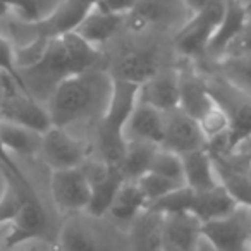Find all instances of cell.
I'll list each match as a JSON object with an SVG mask.
<instances>
[{
	"mask_svg": "<svg viewBox=\"0 0 251 251\" xmlns=\"http://www.w3.org/2000/svg\"><path fill=\"white\" fill-rule=\"evenodd\" d=\"M138 84L114 77L112 95L107 110L97 122V148L100 162L107 165H121L126 151L124 127L133 108L138 103Z\"/></svg>",
	"mask_w": 251,
	"mask_h": 251,
	"instance_id": "3957f363",
	"label": "cell"
},
{
	"mask_svg": "<svg viewBox=\"0 0 251 251\" xmlns=\"http://www.w3.org/2000/svg\"><path fill=\"white\" fill-rule=\"evenodd\" d=\"M165 131L160 148L169 150L172 153L186 155L196 150L208 148L205 136L201 133L198 121L186 114L182 108H174L171 112H165Z\"/></svg>",
	"mask_w": 251,
	"mask_h": 251,
	"instance_id": "8fae6325",
	"label": "cell"
},
{
	"mask_svg": "<svg viewBox=\"0 0 251 251\" xmlns=\"http://www.w3.org/2000/svg\"><path fill=\"white\" fill-rule=\"evenodd\" d=\"M84 171L91 184V200L84 213L91 219H101L108 215L115 195L126 182V177L117 165H107L103 162H100V165H97L93 171H88L86 167Z\"/></svg>",
	"mask_w": 251,
	"mask_h": 251,
	"instance_id": "9a60e30c",
	"label": "cell"
},
{
	"mask_svg": "<svg viewBox=\"0 0 251 251\" xmlns=\"http://www.w3.org/2000/svg\"><path fill=\"white\" fill-rule=\"evenodd\" d=\"M236 206L237 203L230 198V195L222 186H217L208 191H195L193 189L189 213L195 215L201 224H205L229 215Z\"/></svg>",
	"mask_w": 251,
	"mask_h": 251,
	"instance_id": "cb8c5ba5",
	"label": "cell"
},
{
	"mask_svg": "<svg viewBox=\"0 0 251 251\" xmlns=\"http://www.w3.org/2000/svg\"><path fill=\"white\" fill-rule=\"evenodd\" d=\"M148 208V201L143 196L141 189L134 181H126L121 186L119 193L115 195V200L112 203L108 215L114 220L122 224H129L140 215L143 210Z\"/></svg>",
	"mask_w": 251,
	"mask_h": 251,
	"instance_id": "484cf974",
	"label": "cell"
},
{
	"mask_svg": "<svg viewBox=\"0 0 251 251\" xmlns=\"http://www.w3.org/2000/svg\"><path fill=\"white\" fill-rule=\"evenodd\" d=\"M196 251H217V250L212 246V244L208 243V241L201 239V243L198 244V248H196Z\"/></svg>",
	"mask_w": 251,
	"mask_h": 251,
	"instance_id": "8d00e7d4",
	"label": "cell"
},
{
	"mask_svg": "<svg viewBox=\"0 0 251 251\" xmlns=\"http://www.w3.org/2000/svg\"><path fill=\"white\" fill-rule=\"evenodd\" d=\"M237 59H251V25L248 23L239 35L227 45L220 60H237ZM219 62V60H217Z\"/></svg>",
	"mask_w": 251,
	"mask_h": 251,
	"instance_id": "1f68e13d",
	"label": "cell"
},
{
	"mask_svg": "<svg viewBox=\"0 0 251 251\" xmlns=\"http://www.w3.org/2000/svg\"><path fill=\"white\" fill-rule=\"evenodd\" d=\"M136 184H138V188L141 189L143 196L147 198L148 206H150L151 203L158 201L160 198H164V196L171 195L172 191L179 189L181 186H184L176 181H171V179L164 177V176L155 174V172H147V174H143L136 181Z\"/></svg>",
	"mask_w": 251,
	"mask_h": 251,
	"instance_id": "f1b7e54d",
	"label": "cell"
},
{
	"mask_svg": "<svg viewBox=\"0 0 251 251\" xmlns=\"http://www.w3.org/2000/svg\"><path fill=\"white\" fill-rule=\"evenodd\" d=\"M212 73L224 79L230 81L237 88L251 93V59H237V60H219L212 62Z\"/></svg>",
	"mask_w": 251,
	"mask_h": 251,
	"instance_id": "83f0119b",
	"label": "cell"
},
{
	"mask_svg": "<svg viewBox=\"0 0 251 251\" xmlns=\"http://www.w3.org/2000/svg\"><path fill=\"white\" fill-rule=\"evenodd\" d=\"M201 234L217 251H250L251 208L237 205L229 215L203 224Z\"/></svg>",
	"mask_w": 251,
	"mask_h": 251,
	"instance_id": "52a82bcc",
	"label": "cell"
},
{
	"mask_svg": "<svg viewBox=\"0 0 251 251\" xmlns=\"http://www.w3.org/2000/svg\"><path fill=\"white\" fill-rule=\"evenodd\" d=\"M114 77L107 67L90 69L60 81L47 100L52 124L67 129L81 121H100L107 110Z\"/></svg>",
	"mask_w": 251,
	"mask_h": 251,
	"instance_id": "7a4b0ae2",
	"label": "cell"
},
{
	"mask_svg": "<svg viewBox=\"0 0 251 251\" xmlns=\"http://www.w3.org/2000/svg\"><path fill=\"white\" fill-rule=\"evenodd\" d=\"M50 171L83 167L90 157V147L64 127L52 126L42 138V151Z\"/></svg>",
	"mask_w": 251,
	"mask_h": 251,
	"instance_id": "9c48e42d",
	"label": "cell"
},
{
	"mask_svg": "<svg viewBox=\"0 0 251 251\" xmlns=\"http://www.w3.org/2000/svg\"><path fill=\"white\" fill-rule=\"evenodd\" d=\"M164 213L147 208L129 226V251H164L162 250Z\"/></svg>",
	"mask_w": 251,
	"mask_h": 251,
	"instance_id": "603a6c76",
	"label": "cell"
},
{
	"mask_svg": "<svg viewBox=\"0 0 251 251\" xmlns=\"http://www.w3.org/2000/svg\"><path fill=\"white\" fill-rule=\"evenodd\" d=\"M203 224L191 213H165L162 227L164 251H196L201 243Z\"/></svg>",
	"mask_w": 251,
	"mask_h": 251,
	"instance_id": "2e32d148",
	"label": "cell"
},
{
	"mask_svg": "<svg viewBox=\"0 0 251 251\" xmlns=\"http://www.w3.org/2000/svg\"><path fill=\"white\" fill-rule=\"evenodd\" d=\"M14 251H36L33 246H29V244H23V246H19V248H16Z\"/></svg>",
	"mask_w": 251,
	"mask_h": 251,
	"instance_id": "74e56055",
	"label": "cell"
},
{
	"mask_svg": "<svg viewBox=\"0 0 251 251\" xmlns=\"http://www.w3.org/2000/svg\"><path fill=\"white\" fill-rule=\"evenodd\" d=\"M182 174L184 186L195 191H208L220 186L219 176L215 171V162L208 148L196 150L182 155Z\"/></svg>",
	"mask_w": 251,
	"mask_h": 251,
	"instance_id": "7402d4cb",
	"label": "cell"
},
{
	"mask_svg": "<svg viewBox=\"0 0 251 251\" xmlns=\"http://www.w3.org/2000/svg\"><path fill=\"white\" fill-rule=\"evenodd\" d=\"M0 73L9 76L19 88L28 91L21 73H19L18 62H16V49L2 33H0Z\"/></svg>",
	"mask_w": 251,
	"mask_h": 251,
	"instance_id": "4dcf8cb0",
	"label": "cell"
},
{
	"mask_svg": "<svg viewBox=\"0 0 251 251\" xmlns=\"http://www.w3.org/2000/svg\"><path fill=\"white\" fill-rule=\"evenodd\" d=\"M182 60L184 62L177 67L179 108L200 121L215 105V100L208 90L206 77L196 69V64L188 59Z\"/></svg>",
	"mask_w": 251,
	"mask_h": 251,
	"instance_id": "4fadbf2b",
	"label": "cell"
},
{
	"mask_svg": "<svg viewBox=\"0 0 251 251\" xmlns=\"http://www.w3.org/2000/svg\"><path fill=\"white\" fill-rule=\"evenodd\" d=\"M226 11V0H213L203 11L191 14L179 28L176 35V49L182 59L195 62L200 57H206V49Z\"/></svg>",
	"mask_w": 251,
	"mask_h": 251,
	"instance_id": "8992f818",
	"label": "cell"
},
{
	"mask_svg": "<svg viewBox=\"0 0 251 251\" xmlns=\"http://www.w3.org/2000/svg\"><path fill=\"white\" fill-rule=\"evenodd\" d=\"M49 229L50 222L45 206L42 205L38 195H29L23 203L14 222L11 224L5 244L11 250H16L23 244H29L31 241L45 239Z\"/></svg>",
	"mask_w": 251,
	"mask_h": 251,
	"instance_id": "5bb4252c",
	"label": "cell"
},
{
	"mask_svg": "<svg viewBox=\"0 0 251 251\" xmlns=\"http://www.w3.org/2000/svg\"><path fill=\"white\" fill-rule=\"evenodd\" d=\"M246 19H248V23L251 25V4L246 5Z\"/></svg>",
	"mask_w": 251,
	"mask_h": 251,
	"instance_id": "f35d334b",
	"label": "cell"
},
{
	"mask_svg": "<svg viewBox=\"0 0 251 251\" xmlns=\"http://www.w3.org/2000/svg\"><path fill=\"white\" fill-rule=\"evenodd\" d=\"M0 167L7 169L9 172H12V174L18 176V177L26 179V176L23 174V171L18 167V164L14 162L12 155H11V153H7V150H5V148L2 147V143H0Z\"/></svg>",
	"mask_w": 251,
	"mask_h": 251,
	"instance_id": "836d02e7",
	"label": "cell"
},
{
	"mask_svg": "<svg viewBox=\"0 0 251 251\" xmlns=\"http://www.w3.org/2000/svg\"><path fill=\"white\" fill-rule=\"evenodd\" d=\"M95 4H97L95 0H62L59 7L43 21L31 23V25L21 21V25L33 33L31 42H38V40L40 42H50L57 36L74 31L84 19V16L93 9Z\"/></svg>",
	"mask_w": 251,
	"mask_h": 251,
	"instance_id": "30bf717a",
	"label": "cell"
},
{
	"mask_svg": "<svg viewBox=\"0 0 251 251\" xmlns=\"http://www.w3.org/2000/svg\"><path fill=\"white\" fill-rule=\"evenodd\" d=\"M148 172H155L158 176L176 181L179 184H184V174H182V158L181 155L172 153L169 150L158 147L155 151L153 158H151V165Z\"/></svg>",
	"mask_w": 251,
	"mask_h": 251,
	"instance_id": "f546056e",
	"label": "cell"
},
{
	"mask_svg": "<svg viewBox=\"0 0 251 251\" xmlns=\"http://www.w3.org/2000/svg\"><path fill=\"white\" fill-rule=\"evenodd\" d=\"M165 131V115L164 112L150 107L138 100L129 119L126 122L124 138L126 141H140L160 147Z\"/></svg>",
	"mask_w": 251,
	"mask_h": 251,
	"instance_id": "ac0fdd59",
	"label": "cell"
},
{
	"mask_svg": "<svg viewBox=\"0 0 251 251\" xmlns=\"http://www.w3.org/2000/svg\"><path fill=\"white\" fill-rule=\"evenodd\" d=\"M232 153H239V155H244V157H250L251 158V134L232 151Z\"/></svg>",
	"mask_w": 251,
	"mask_h": 251,
	"instance_id": "d590c367",
	"label": "cell"
},
{
	"mask_svg": "<svg viewBox=\"0 0 251 251\" xmlns=\"http://www.w3.org/2000/svg\"><path fill=\"white\" fill-rule=\"evenodd\" d=\"M237 2H239L241 5H244V7H246V5H250V4H251V0H237Z\"/></svg>",
	"mask_w": 251,
	"mask_h": 251,
	"instance_id": "ab89813d",
	"label": "cell"
},
{
	"mask_svg": "<svg viewBox=\"0 0 251 251\" xmlns=\"http://www.w3.org/2000/svg\"><path fill=\"white\" fill-rule=\"evenodd\" d=\"M250 251H251V243H250Z\"/></svg>",
	"mask_w": 251,
	"mask_h": 251,
	"instance_id": "b9f144b4",
	"label": "cell"
},
{
	"mask_svg": "<svg viewBox=\"0 0 251 251\" xmlns=\"http://www.w3.org/2000/svg\"><path fill=\"white\" fill-rule=\"evenodd\" d=\"M138 100L160 112H171L179 107L177 67L162 69L138 88Z\"/></svg>",
	"mask_w": 251,
	"mask_h": 251,
	"instance_id": "e0dca14e",
	"label": "cell"
},
{
	"mask_svg": "<svg viewBox=\"0 0 251 251\" xmlns=\"http://www.w3.org/2000/svg\"><path fill=\"white\" fill-rule=\"evenodd\" d=\"M248 174H250V177H251V165H250V171H248Z\"/></svg>",
	"mask_w": 251,
	"mask_h": 251,
	"instance_id": "60d3db41",
	"label": "cell"
},
{
	"mask_svg": "<svg viewBox=\"0 0 251 251\" xmlns=\"http://www.w3.org/2000/svg\"><path fill=\"white\" fill-rule=\"evenodd\" d=\"M126 23H127L126 14L108 12L95 4L93 9L79 23V26L74 29V33H77L81 38L86 40L95 49L101 50L105 43L110 42L122 28H126Z\"/></svg>",
	"mask_w": 251,
	"mask_h": 251,
	"instance_id": "d6986e66",
	"label": "cell"
},
{
	"mask_svg": "<svg viewBox=\"0 0 251 251\" xmlns=\"http://www.w3.org/2000/svg\"><path fill=\"white\" fill-rule=\"evenodd\" d=\"M42 138L43 134L29 127L0 121V143L11 155L35 157L42 151Z\"/></svg>",
	"mask_w": 251,
	"mask_h": 251,
	"instance_id": "d4e9b609",
	"label": "cell"
},
{
	"mask_svg": "<svg viewBox=\"0 0 251 251\" xmlns=\"http://www.w3.org/2000/svg\"><path fill=\"white\" fill-rule=\"evenodd\" d=\"M50 193L55 206L66 215L84 213L91 200V184L83 167L52 171Z\"/></svg>",
	"mask_w": 251,
	"mask_h": 251,
	"instance_id": "ba28073f",
	"label": "cell"
},
{
	"mask_svg": "<svg viewBox=\"0 0 251 251\" xmlns=\"http://www.w3.org/2000/svg\"><path fill=\"white\" fill-rule=\"evenodd\" d=\"M77 215H71L60 229L59 251H107L103 234L90 220Z\"/></svg>",
	"mask_w": 251,
	"mask_h": 251,
	"instance_id": "ffe728a7",
	"label": "cell"
},
{
	"mask_svg": "<svg viewBox=\"0 0 251 251\" xmlns=\"http://www.w3.org/2000/svg\"><path fill=\"white\" fill-rule=\"evenodd\" d=\"M157 150H158L157 145L140 143V141H127L124 157H122L121 165H119L126 181L136 182L141 176L147 174L150 171L151 158H153Z\"/></svg>",
	"mask_w": 251,
	"mask_h": 251,
	"instance_id": "4316f807",
	"label": "cell"
},
{
	"mask_svg": "<svg viewBox=\"0 0 251 251\" xmlns=\"http://www.w3.org/2000/svg\"><path fill=\"white\" fill-rule=\"evenodd\" d=\"M205 77L213 100L229 115L230 129L226 140L224 155L232 153L251 134V93L241 90L230 81L213 73H210V76Z\"/></svg>",
	"mask_w": 251,
	"mask_h": 251,
	"instance_id": "277c9868",
	"label": "cell"
},
{
	"mask_svg": "<svg viewBox=\"0 0 251 251\" xmlns=\"http://www.w3.org/2000/svg\"><path fill=\"white\" fill-rule=\"evenodd\" d=\"M248 25L246 19V7L241 5L237 0H226V11H224V18L220 21L219 28L215 29L212 40L206 49V59L212 62L222 59L224 52H226L227 45L239 35V31Z\"/></svg>",
	"mask_w": 251,
	"mask_h": 251,
	"instance_id": "44dd1931",
	"label": "cell"
},
{
	"mask_svg": "<svg viewBox=\"0 0 251 251\" xmlns=\"http://www.w3.org/2000/svg\"><path fill=\"white\" fill-rule=\"evenodd\" d=\"M162 69V53L157 47H133L119 53L112 67H108V73L112 77L140 86Z\"/></svg>",
	"mask_w": 251,
	"mask_h": 251,
	"instance_id": "7c38bea8",
	"label": "cell"
},
{
	"mask_svg": "<svg viewBox=\"0 0 251 251\" xmlns=\"http://www.w3.org/2000/svg\"><path fill=\"white\" fill-rule=\"evenodd\" d=\"M98 67H105L101 50L90 45L77 33L71 31L50 40L38 62L19 69V73L28 91L36 100L42 97L49 100L60 81Z\"/></svg>",
	"mask_w": 251,
	"mask_h": 251,
	"instance_id": "6da1fadb",
	"label": "cell"
},
{
	"mask_svg": "<svg viewBox=\"0 0 251 251\" xmlns=\"http://www.w3.org/2000/svg\"><path fill=\"white\" fill-rule=\"evenodd\" d=\"M184 9L189 12V14H196V12L203 11L206 5H210L213 0H181Z\"/></svg>",
	"mask_w": 251,
	"mask_h": 251,
	"instance_id": "e575fe53",
	"label": "cell"
},
{
	"mask_svg": "<svg viewBox=\"0 0 251 251\" xmlns=\"http://www.w3.org/2000/svg\"><path fill=\"white\" fill-rule=\"evenodd\" d=\"M143 0H98L97 5L115 14H131Z\"/></svg>",
	"mask_w": 251,
	"mask_h": 251,
	"instance_id": "d6a6232c",
	"label": "cell"
},
{
	"mask_svg": "<svg viewBox=\"0 0 251 251\" xmlns=\"http://www.w3.org/2000/svg\"><path fill=\"white\" fill-rule=\"evenodd\" d=\"M2 100H0V121L19 124L45 134L52 127V119L47 107L40 103L29 91L19 88L9 76L2 74Z\"/></svg>",
	"mask_w": 251,
	"mask_h": 251,
	"instance_id": "5b68a950",
	"label": "cell"
}]
</instances>
